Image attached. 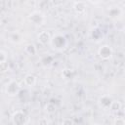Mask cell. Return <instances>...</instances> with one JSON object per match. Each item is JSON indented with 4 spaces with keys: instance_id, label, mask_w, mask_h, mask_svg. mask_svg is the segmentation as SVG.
Segmentation results:
<instances>
[{
    "instance_id": "1",
    "label": "cell",
    "mask_w": 125,
    "mask_h": 125,
    "mask_svg": "<svg viewBox=\"0 0 125 125\" xmlns=\"http://www.w3.org/2000/svg\"><path fill=\"white\" fill-rule=\"evenodd\" d=\"M111 53H112V51H111V49H110L108 46H103V47L100 49V51H99L100 56H101L102 58H104V59L109 58V57L111 56Z\"/></svg>"
},
{
    "instance_id": "2",
    "label": "cell",
    "mask_w": 125,
    "mask_h": 125,
    "mask_svg": "<svg viewBox=\"0 0 125 125\" xmlns=\"http://www.w3.org/2000/svg\"><path fill=\"white\" fill-rule=\"evenodd\" d=\"M38 40H39L42 44H46V43L50 40V35H49V33L46 32V31L41 32V33L39 34V36H38Z\"/></svg>"
},
{
    "instance_id": "3",
    "label": "cell",
    "mask_w": 125,
    "mask_h": 125,
    "mask_svg": "<svg viewBox=\"0 0 125 125\" xmlns=\"http://www.w3.org/2000/svg\"><path fill=\"white\" fill-rule=\"evenodd\" d=\"M24 81H25V83H26L27 85L31 86V85H33V84L35 83V77H34L33 75H31V74H28V75L25 76Z\"/></svg>"
},
{
    "instance_id": "4",
    "label": "cell",
    "mask_w": 125,
    "mask_h": 125,
    "mask_svg": "<svg viewBox=\"0 0 125 125\" xmlns=\"http://www.w3.org/2000/svg\"><path fill=\"white\" fill-rule=\"evenodd\" d=\"M115 125H124V120L123 118H117L115 120Z\"/></svg>"
},
{
    "instance_id": "5",
    "label": "cell",
    "mask_w": 125,
    "mask_h": 125,
    "mask_svg": "<svg viewBox=\"0 0 125 125\" xmlns=\"http://www.w3.org/2000/svg\"><path fill=\"white\" fill-rule=\"evenodd\" d=\"M93 125H99V124H93Z\"/></svg>"
}]
</instances>
